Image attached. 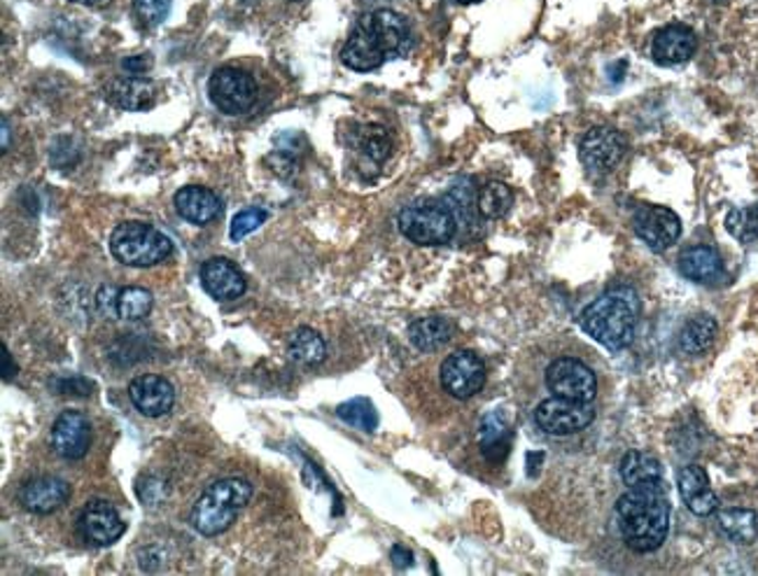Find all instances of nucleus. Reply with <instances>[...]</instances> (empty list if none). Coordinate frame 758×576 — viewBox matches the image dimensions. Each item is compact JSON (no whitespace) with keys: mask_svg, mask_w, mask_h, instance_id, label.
<instances>
[{"mask_svg":"<svg viewBox=\"0 0 758 576\" xmlns=\"http://www.w3.org/2000/svg\"><path fill=\"white\" fill-rule=\"evenodd\" d=\"M617 523L623 542L635 553H654L670 532V499L661 481L628 488L617 502Z\"/></svg>","mask_w":758,"mask_h":576,"instance_id":"1","label":"nucleus"},{"mask_svg":"<svg viewBox=\"0 0 758 576\" xmlns=\"http://www.w3.org/2000/svg\"><path fill=\"white\" fill-rule=\"evenodd\" d=\"M411 47V31L394 10H374L359 20L343 45L341 61L357 73L381 68L388 59L404 57Z\"/></svg>","mask_w":758,"mask_h":576,"instance_id":"2","label":"nucleus"},{"mask_svg":"<svg viewBox=\"0 0 758 576\" xmlns=\"http://www.w3.org/2000/svg\"><path fill=\"white\" fill-rule=\"evenodd\" d=\"M640 318V299L630 287H613L588 303L582 313V327L609 350H625L633 344Z\"/></svg>","mask_w":758,"mask_h":576,"instance_id":"3","label":"nucleus"},{"mask_svg":"<svg viewBox=\"0 0 758 576\" xmlns=\"http://www.w3.org/2000/svg\"><path fill=\"white\" fill-rule=\"evenodd\" d=\"M252 497V483L245 479L215 481L196 499L192 509V526L206 537H218L237 523L239 511Z\"/></svg>","mask_w":758,"mask_h":576,"instance_id":"4","label":"nucleus"},{"mask_svg":"<svg viewBox=\"0 0 758 576\" xmlns=\"http://www.w3.org/2000/svg\"><path fill=\"white\" fill-rule=\"evenodd\" d=\"M113 257L126 266L148 268L173 255V243L157 227L146 222H122L111 237Z\"/></svg>","mask_w":758,"mask_h":576,"instance_id":"5","label":"nucleus"},{"mask_svg":"<svg viewBox=\"0 0 758 576\" xmlns=\"http://www.w3.org/2000/svg\"><path fill=\"white\" fill-rule=\"evenodd\" d=\"M404 239L416 245H446L458 231V218L444 201H416L397 218Z\"/></svg>","mask_w":758,"mask_h":576,"instance_id":"6","label":"nucleus"},{"mask_svg":"<svg viewBox=\"0 0 758 576\" xmlns=\"http://www.w3.org/2000/svg\"><path fill=\"white\" fill-rule=\"evenodd\" d=\"M208 96L225 115H243L257 101V82L241 68H218L208 80Z\"/></svg>","mask_w":758,"mask_h":576,"instance_id":"7","label":"nucleus"},{"mask_svg":"<svg viewBox=\"0 0 758 576\" xmlns=\"http://www.w3.org/2000/svg\"><path fill=\"white\" fill-rule=\"evenodd\" d=\"M547 388L553 398L593 402L598 394V376L576 357H558L547 369Z\"/></svg>","mask_w":758,"mask_h":576,"instance_id":"8","label":"nucleus"},{"mask_svg":"<svg viewBox=\"0 0 758 576\" xmlns=\"http://www.w3.org/2000/svg\"><path fill=\"white\" fill-rule=\"evenodd\" d=\"M595 421L590 402H574L565 398L544 400L535 408V423L551 437H570L586 429Z\"/></svg>","mask_w":758,"mask_h":576,"instance_id":"9","label":"nucleus"},{"mask_svg":"<svg viewBox=\"0 0 758 576\" xmlns=\"http://www.w3.org/2000/svg\"><path fill=\"white\" fill-rule=\"evenodd\" d=\"M625 150L628 138L621 131L611 126H595L582 138L579 159L593 175H607L621 164Z\"/></svg>","mask_w":758,"mask_h":576,"instance_id":"10","label":"nucleus"},{"mask_svg":"<svg viewBox=\"0 0 758 576\" xmlns=\"http://www.w3.org/2000/svg\"><path fill=\"white\" fill-rule=\"evenodd\" d=\"M441 385L456 400H472L485 385V365L474 350H458L441 365Z\"/></svg>","mask_w":758,"mask_h":576,"instance_id":"11","label":"nucleus"},{"mask_svg":"<svg viewBox=\"0 0 758 576\" xmlns=\"http://www.w3.org/2000/svg\"><path fill=\"white\" fill-rule=\"evenodd\" d=\"M633 229L648 250H670L681 237V220L665 206H640L633 218Z\"/></svg>","mask_w":758,"mask_h":576,"instance_id":"12","label":"nucleus"},{"mask_svg":"<svg viewBox=\"0 0 758 576\" xmlns=\"http://www.w3.org/2000/svg\"><path fill=\"white\" fill-rule=\"evenodd\" d=\"M92 443V423L80 411H64L51 427V448L66 460H80Z\"/></svg>","mask_w":758,"mask_h":576,"instance_id":"13","label":"nucleus"},{"mask_svg":"<svg viewBox=\"0 0 758 576\" xmlns=\"http://www.w3.org/2000/svg\"><path fill=\"white\" fill-rule=\"evenodd\" d=\"M129 400L131 404L148 418H161L173 408L175 404V388L164 376L146 373L138 376L129 385Z\"/></svg>","mask_w":758,"mask_h":576,"instance_id":"14","label":"nucleus"},{"mask_svg":"<svg viewBox=\"0 0 758 576\" xmlns=\"http://www.w3.org/2000/svg\"><path fill=\"white\" fill-rule=\"evenodd\" d=\"M126 523L113 504L94 499L80 516V534L94 546H111L124 534Z\"/></svg>","mask_w":758,"mask_h":576,"instance_id":"15","label":"nucleus"},{"mask_svg":"<svg viewBox=\"0 0 758 576\" xmlns=\"http://www.w3.org/2000/svg\"><path fill=\"white\" fill-rule=\"evenodd\" d=\"M204 290L218 301L239 299L245 292V276L241 268L227 257H210L202 266Z\"/></svg>","mask_w":758,"mask_h":576,"instance_id":"16","label":"nucleus"},{"mask_svg":"<svg viewBox=\"0 0 758 576\" xmlns=\"http://www.w3.org/2000/svg\"><path fill=\"white\" fill-rule=\"evenodd\" d=\"M679 495L686 507L696 516H712L719 511V497L714 495L710 476L700 464H686L677 479Z\"/></svg>","mask_w":758,"mask_h":576,"instance_id":"17","label":"nucleus"},{"mask_svg":"<svg viewBox=\"0 0 758 576\" xmlns=\"http://www.w3.org/2000/svg\"><path fill=\"white\" fill-rule=\"evenodd\" d=\"M696 33L684 24H670L654 35L652 57L661 66L686 64L696 54Z\"/></svg>","mask_w":758,"mask_h":576,"instance_id":"18","label":"nucleus"},{"mask_svg":"<svg viewBox=\"0 0 758 576\" xmlns=\"http://www.w3.org/2000/svg\"><path fill=\"white\" fill-rule=\"evenodd\" d=\"M68 497H70V485L59 476L33 479L24 485L22 493H20L24 509H28L31 514H41V516H47V514H54L57 509H61L64 504L68 502Z\"/></svg>","mask_w":758,"mask_h":576,"instance_id":"19","label":"nucleus"},{"mask_svg":"<svg viewBox=\"0 0 758 576\" xmlns=\"http://www.w3.org/2000/svg\"><path fill=\"white\" fill-rule=\"evenodd\" d=\"M679 272L684 278H689L698 285H719L726 278L724 260L710 245H693L686 247L679 255Z\"/></svg>","mask_w":758,"mask_h":576,"instance_id":"20","label":"nucleus"},{"mask_svg":"<svg viewBox=\"0 0 758 576\" xmlns=\"http://www.w3.org/2000/svg\"><path fill=\"white\" fill-rule=\"evenodd\" d=\"M175 210L183 220L192 224H208L215 218H220L222 212V199L208 187L187 185L175 194Z\"/></svg>","mask_w":758,"mask_h":576,"instance_id":"21","label":"nucleus"},{"mask_svg":"<svg viewBox=\"0 0 758 576\" xmlns=\"http://www.w3.org/2000/svg\"><path fill=\"white\" fill-rule=\"evenodd\" d=\"M105 96L107 101L122 107V111H148L157 101V84L142 76L115 78L113 82H107Z\"/></svg>","mask_w":758,"mask_h":576,"instance_id":"22","label":"nucleus"},{"mask_svg":"<svg viewBox=\"0 0 758 576\" xmlns=\"http://www.w3.org/2000/svg\"><path fill=\"white\" fill-rule=\"evenodd\" d=\"M479 443H481L483 458L493 464H499L509 456L512 429L507 418H504L499 411H491L489 416H483L479 427Z\"/></svg>","mask_w":758,"mask_h":576,"instance_id":"23","label":"nucleus"},{"mask_svg":"<svg viewBox=\"0 0 758 576\" xmlns=\"http://www.w3.org/2000/svg\"><path fill=\"white\" fill-rule=\"evenodd\" d=\"M716 334H719L716 320L708 313H700L681 327L677 336V346L684 355H702L714 346Z\"/></svg>","mask_w":758,"mask_h":576,"instance_id":"24","label":"nucleus"},{"mask_svg":"<svg viewBox=\"0 0 758 576\" xmlns=\"http://www.w3.org/2000/svg\"><path fill=\"white\" fill-rule=\"evenodd\" d=\"M450 334H453V325L441 315L421 318L416 322H411L409 327V341L423 353H435L441 346H446L450 341Z\"/></svg>","mask_w":758,"mask_h":576,"instance_id":"25","label":"nucleus"},{"mask_svg":"<svg viewBox=\"0 0 758 576\" xmlns=\"http://www.w3.org/2000/svg\"><path fill=\"white\" fill-rule=\"evenodd\" d=\"M716 523L731 542L754 544L758 539V511L751 509H724L719 511Z\"/></svg>","mask_w":758,"mask_h":576,"instance_id":"26","label":"nucleus"},{"mask_svg":"<svg viewBox=\"0 0 758 576\" xmlns=\"http://www.w3.org/2000/svg\"><path fill=\"white\" fill-rule=\"evenodd\" d=\"M619 470H621V479L628 488H633V485H640V483L661 481V476H663L661 460L654 458L652 453H644V451L625 453Z\"/></svg>","mask_w":758,"mask_h":576,"instance_id":"27","label":"nucleus"},{"mask_svg":"<svg viewBox=\"0 0 758 576\" xmlns=\"http://www.w3.org/2000/svg\"><path fill=\"white\" fill-rule=\"evenodd\" d=\"M287 353L295 359L297 365L303 367H313L320 365L324 357H328V346H324V338L311 330V327H299L292 336H290V346H287Z\"/></svg>","mask_w":758,"mask_h":576,"instance_id":"28","label":"nucleus"},{"mask_svg":"<svg viewBox=\"0 0 758 576\" xmlns=\"http://www.w3.org/2000/svg\"><path fill=\"white\" fill-rule=\"evenodd\" d=\"M353 142L359 152L369 157L371 161H376V164H383L392 152V138L388 129H383V126L378 124L359 126V129L353 134Z\"/></svg>","mask_w":758,"mask_h":576,"instance_id":"29","label":"nucleus"},{"mask_svg":"<svg viewBox=\"0 0 758 576\" xmlns=\"http://www.w3.org/2000/svg\"><path fill=\"white\" fill-rule=\"evenodd\" d=\"M512 204H514V192L504 183L493 180V183L481 187L479 199H476V210L485 220H499L509 212Z\"/></svg>","mask_w":758,"mask_h":576,"instance_id":"30","label":"nucleus"},{"mask_svg":"<svg viewBox=\"0 0 758 576\" xmlns=\"http://www.w3.org/2000/svg\"><path fill=\"white\" fill-rule=\"evenodd\" d=\"M336 416L346 425L363 431H374L378 427V411L367 398H355L351 402H343L336 408Z\"/></svg>","mask_w":758,"mask_h":576,"instance_id":"31","label":"nucleus"},{"mask_svg":"<svg viewBox=\"0 0 758 576\" xmlns=\"http://www.w3.org/2000/svg\"><path fill=\"white\" fill-rule=\"evenodd\" d=\"M154 306V297L146 287H124L119 290L117 311L124 320H142L148 318Z\"/></svg>","mask_w":758,"mask_h":576,"instance_id":"32","label":"nucleus"},{"mask_svg":"<svg viewBox=\"0 0 758 576\" xmlns=\"http://www.w3.org/2000/svg\"><path fill=\"white\" fill-rule=\"evenodd\" d=\"M726 229L739 243L758 241V204L747 208H733L726 215Z\"/></svg>","mask_w":758,"mask_h":576,"instance_id":"33","label":"nucleus"},{"mask_svg":"<svg viewBox=\"0 0 758 576\" xmlns=\"http://www.w3.org/2000/svg\"><path fill=\"white\" fill-rule=\"evenodd\" d=\"M266 210L264 208H245L241 212L233 215V220H231V229H229V237L233 243H239L243 241L245 237H250L252 231H257L264 222H266Z\"/></svg>","mask_w":758,"mask_h":576,"instance_id":"34","label":"nucleus"},{"mask_svg":"<svg viewBox=\"0 0 758 576\" xmlns=\"http://www.w3.org/2000/svg\"><path fill=\"white\" fill-rule=\"evenodd\" d=\"M134 10L142 26L154 28L166 22V16L171 12V0H134Z\"/></svg>","mask_w":758,"mask_h":576,"instance_id":"35","label":"nucleus"},{"mask_svg":"<svg viewBox=\"0 0 758 576\" xmlns=\"http://www.w3.org/2000/svg\"><path fill=\"white\" fill-rule=\"evenodd\" d=\"M117 299H119V290L115 285H105L99 290L96 295V309L103 318L107 320H115L119 318V311H117Z\"/></svg>","mask_w":758,"mask_h":576,"instance_id":"36","label":"nucleus"},{"mask_svg":"<svg viewBox=\"0 0 758 576\" xmlns=\"http://www.w3.org/2000/svg\"><path fill=\"white\" fill-rule=\"evenodd\" d=\"M54 390H57L59 394H89V390H92V383L84 381V378H57V381L51 383Z\"/></svg>","mask_w":758,"mask_h":576,"instance_id":"37","label":"nucleus"},{"mask_svg":"<svg viewBox=\"0 0 758 576\" xmlns=\"http://www.w3.org/2000/svg\"><path fill=\"white\" fill-rule=\"evenodd\" d=\"M138 495L142 502H148V504H157L159 499H164L166 491H164V483H161L159 479H146L140 483V488H138Z\"/></svg>","mask_w":758,"mask_h":576,"instance_id":"38","label":"nucleus"},{"mask_svg":"<svg viewBox=\"0 0 758 576\" xmlns=\"http://www.w3.org/2000/svg\"><path fill=\"white\" fill-rule=\"evenodd\" d=\"M152 68V59H150V54H146V57H129L124 61V70H129L131 76H142V73H148V70Z\"/></svg>","mask_w":758,"mask_h":576,"instance_id":"39","label":"nucleus"},{"mask_svg":"<svg viewBox=\"0 0 758 576\" xmlns=\"http://www.w3.org/2000/svg\"><path fill=\"white\" fill-rule=\"evenodd\" d=\"M392 557H394V565L397 567H409L411 563H413V555H411V551L409 549H404V546H394L392 549Z\"/></svg>","mask_w":758,"mask_h":576,"instance_id":"40","label":"nucleus"},{"mask_svg":"<svg viewBox=\"0 0 758 576\" xmlns=\"http://www.w3.org/2000/svg\"><path fill=\"white\" fill-rule=\"evenodd\" d=\"M0 122H3V152H8V148H10V122H8V117H3Z\"/></svg>","mask_w":758,"mask_h":576,"instance_id":"41","label":"nucleus"},{"mask_svg":"<svg viewBox=\"0 0 758 576\" xmlns=\"http://www.w3.org/2000/svg\"><path fill=\"white\" fill-rule=\"evenodd\" d=\"M3 362H5V367H3V378L8 381V378H10V353H8L5 346H3Z\"/></svg>","mask_w":758,"mask_h":576,"instance_id":"42","label":"nucleus"},{"mask_svg":"<svg viewBox=\"0 0 758 576\" xmlns=\"http://www.w3.org/2000/svg\"><path fill=\"white\" fill-rule=\"evenodd\" d=\"M68 3H78V5H99L103 0H68Z\"/></svg>","mask_w":758,"mask_h":576,"instance_id":"43","label":"nucleus"},{"mask_svg":"<svg viewBox=\"0 0 758 576\" xmlns=\"http://www.w3.org/2000/svg\"><path fill=\"white\" fill-rule=\"evenodd\" d=\"M460 5H472V3H481V0H456Z\"/></svg>","mask_w":758,"mask_h":576,"instance_id":"44","label":"nucleus"},{"mask_svg":"<svg viewBox=\"0 0 758 576\" xmlns=\"http://www.w3.org/2000/svg\"><path fill=\"white\" fill-rule=\"evenodd\" d=\"M290 3H301V0H290Z\"/></svg>","mask_w":758,"mask_h":576,"instance_id":"45","label":"nucleus"}]
</instances>
